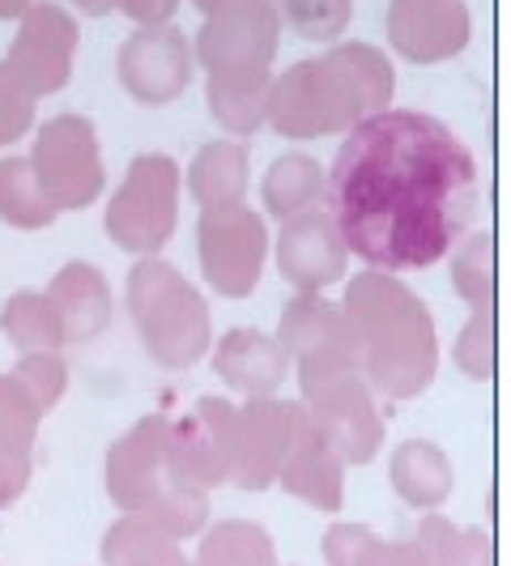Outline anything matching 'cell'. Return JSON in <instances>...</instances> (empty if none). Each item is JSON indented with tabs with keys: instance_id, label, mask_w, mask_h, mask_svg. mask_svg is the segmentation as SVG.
Listing matches in <instances>:
<instances>
[{
	"instance_id": "31",
	"label": "cell",
	"mask_w": 511,
	"mask_h": 566,
	"mask_svg": "<svg viewBox=\"0 0 511 566\" xmlns=\"http://www.w3.org/2000/svg\"><path fill=\"white\" fill-rule=\"evenodd\" d=\"M452 290L473 312L494 307V239L490 230H473L456 243L452 252Z\"/></svg>"
},
{
	"instance_id": "26",
	"label": "cell",
	"mask_w": 511,
	"mask_h": 566,
	"mask_svg": "<svg viewBox=\"0 0 511 566\" xmlns=\"http://www.w3.org/2000/svg\"><path fill=\"white\" fill-rule=\"evenodd\" d=\"M192 566H282L278 541L255 520H209L197 537Z\"/></svg>"
},
{
	"instance_id": "14",
	"label": "cell",
	"mask_w": 511,
	"mask_h": 566,
	"mask_svg": "<svg viewBox=\"0 0 511 566\" xmlns=\"http://www.w3.org/2000/svg\"><path fill=\"white\" fill-rule=\"evenodd\" d=\"M307 430V409L303 400L285 397H255L239 405V460L230 485L243 494L273 490L282 460Z\"/></svg>"
},
{
	"instance_id": "41",
	"label": "cell",
	"mask_w": 511,
	"mask_h": 566,
	"mask_svg": "<svg viewBox=\"0 0 511 566\" xmlns=\"http://www.w3.org/2000/svg\"><path fill=\"white\" fill-rule=\"evenodd\" d=\"M82 13H90V18H107L112 13V0H73Z\"/></svg>"
},
{
	"instance_id": "21",
	"label": "cell",
	"mask_w": 511,
	"mask_h": 566,
	"mask_svg": "<svg viewBox=\"0 0 511 566\" xmlns=\"http://www.w3.org/2000/svg\"><path fill=\"white\" fill-rule=\"evenodd\" d=\"M388 485L409 511H444L456 490V469L448 452L430 439H405L388 455Z\"/></svg>"
},
{
	"instance_id": "9",
	"label": "cell",
	"mask_w": 511,
	"mask_h": 566,
	"mask_svg": "<svg viewBox=\"0 0 511 566\" xmlns=\"http://www.w3.org/2000/svg\"><path fill=\"white\" fill-rule=\"evenodd\" d=\"M269 227L248 200L200 209L197 218V260L205 285L222 298H248L269 264Z\"/></svg>"
},
{
	"instance_id": "5",
	"label": "cell",
	"mask_w": 511,
	"mask_h": 566,
	"mask_svg": "<svg viewBox=\"0 0 511 566\" xmlns=\"http://www.w3.org/2000/svg\"><path fill=\"white\" fill-rule=\"evenodd\" d=\"M358 119H367V112L333 52L299 60L269 82L264 128H273L285 142H320L333 133H350Z\"/></svg>"
},
{
	"instance_id": "25",
	"label": "cell",
	"mask_w": 511,
	"mask_h": 566,
	"mask_svg": "<svg viewBox=\"0 0 511 566\" xmlns=\"http://www.w3.org/2000/svg\"><path fill=\"white\" fill-rule=\"evenodd\" d=\"M98 558L103 566H192L184 541H175L142 515H115V524L98 541Z\"/></svg>"
},
{
	"instance_id": "3",
	"label": "cell",
	"mask_w": 511,
	"mask_h": 566,
	"mask_svg": "<svg viewBox=\"0 0 511 566\" xmlns=\"http://www.w3.org/2000/svg\"><path fill=\"white\" fill-rule=\"evenodd\" d=\"M103 485L119 515H142L175 541H197L213 520L209 490L197 485L167 448V418L149 413L107 448Z\"/></svg>"
},
{
	"instance_id": "40",
	"label": "cell",
	"mask_w": 511,
	"mask_h": 566,
	"mask_svg": "<svg viewBox=\"0 0 511 566\" xmlns=\"http://www.w3.org/2000/svg\"><path fill=\"white\" fill-rule=\"evenodd\" d=\"M34 0H0V22H18Z\"/></svg>"
},
{
	"instance_id": "37",
	"label": "cell",
	"mask_w": 511,
	"mask_h": 566,
	"mask_svg": "<svg viewBox=\"0 0 511 566\" xmlns=\"http://www.w3.org/2000/svg\"><path fill=\"white\" fill-rule=\"evenodd\" d=\"M34 115H39V98H30L22 82L0 64V149L22 142L34 128Z\"/></svg>"
},
{
	"instance_id": "7",
	"label": "cell",
	"mask_w": 511,
	"mask_h": 566,
	"mask_svg": "<svg viewBox=\"0 0 511 566\" xmlns=\"http://www.w3.org/2000/svg\"><path fill=\"white\" fill-rule=\"evenodd\" d=\"M273 337L290 358L299 397H312L315 388L345 379V375H363L354 328L341 312V303H328L324 294H294L282 307Z\"/></svg>"
},
{
	"instance_id": "36",
	"label": "cell",
	"mask_w": 511,
	"mask_h": 566,
	"mask_svg": "<svg viewBox=\"0 0 511 566\" xmlns=\"http://www.w3.org/2000/svg\"><path fill=\"white\" fill-rule=\"evenodd\" d=\"M452 363L473 384H486L494 375V307L473 312V319L460 328V337L452 345Z\"/></svg>"
},
{
	"instance_id": "23",
	"label": "cell",
	"mask_w": 511,
	"mask_h": 566,
	"mask_svg": "<svg viewBox=\"0 0 511 566\" xmlns=\"http://www.w3.org/2000/svg\"><path fill=\"white\" fill-rule=\"evenodd\" d=\"M184 188L200 209L239 205L252 188V154L243 142H209L197 149L192 167L184 175Z\"/></svg>"
},
{
	"instance_id": "4",
	"label": "cell",
	"mask_w": 511,
	"mask_h": 566,
	"mask_svg": "<svg viewBox=\"0 0 511 566\" xmlns=\"http://www.w3.org/2000/svg\"><path fill=\"white\" fill-rule=\"evenodd\" d=\"M124 307L145 354L163 370H188L213 345L209 303L163 255H142L124 282Z\"/></svg>"
},
{
	"instance_id": "28",
	"label": "cell",
	"mask_w": 511,
	"mask_h": 566,
	"mask_svg": "<svg viewBox=\"0 0 511 566\" xmlns=\"http://www.w3.org/2000/svg\"><path fill=\"white\" fill-rule=\"evenodd\" d=\"M269 82L273 77H209L205 98L209 115L230 137H252L264 128V107H269Z\"/></svg>"
},
{
	"instance_id": "34",
	"label": "cell",
	"mask_w": 511,
	"mask_h": 566,
	"mask_svg": "<svg viewBox=\"0 0 511 566\" xmlns=\"http://www.w3.org/2000/svg\"><path fill=\"white\" fill-rule=\"evenodd\" d=\"M282 27L312 43H337L341 30L354 18V0H273Z\"/></svg>"
},
{
	"instance_id": "10",
	"label": "cell",
	"mask_w": 511,
	"mask_h": 566,
	"mask_svg": "<svg viewBox=\"0 0 511 566\" xmlns=\"http://www.w3.org/2000/svg\"><path fill=\"white\" fill-rule=\"evenodd\" d=\"M282 18L273 0H239L205 18L192 39V60L205 77H273Z\"/></svg>"
},
{
	"instance_id": "24",
	"label": "cell",
	"mask_w": 511,
	"mask_h": 566,
	"mask_svg": "<svg viewBox=\"0 0 511 566\" xmlns=\"http://www.w3.org/2000/svg\"><path fill=\"white\" fill-rule=\"evenodd\" d=\"M260 205H264V218H278V222L324 209V167L312 154H282L260 179Z\"/></svg>"
},
{
	"instance_id": "19",
	"label": "cell",
	"mask_w": 511,
	"mask_h": 566,
	"mask_svg": "<svg viewBox=\"0 0 511 566\" xmlns=\"http://www.w3.org/2000/svg\"><path fill=\"white\" fill-rule=\"evenodd\" d=\"M43 294L52 298L69 345L98 340L112 328V315H115L112 282H107V273H103L98 264H90V260H69L64 269H56V277L48 282Z\"/></svg>"
},
{
	"instance_id": "13",
	"label": "cell",
	"mask_w": 511,
	"mask_h": 566,
	"mask_svg": "<svg viewBox=\"0 0 511 566\" xmlns=\"http://www.w3.org/2000/svg\"><path fill=\"white\" fill-rule=\"evenodd\" d=\"M170 460L205 490H222L234 478L239 460V405L227 397L192 400L188 413L167 418Z\"/></svg>"
},
{
	"instance_id": "27",
	"label": "cell",
	"mask_w": 511,
	"mask_h": 566,
	"mask_svg": "<svg viewBox=\"0 0 511 566\" xmlns=\"http://www.w3.org/2000/svg\"><path fill=\"white\" fill-rule=\"evenodd\" d=\"M0 337L18 349V358L22 354H56L69 345L56 307L43 290H22L0 307Z\"/></svg>"
},
{
	"instance_id": "32",
	"label": "cell",
	"mask_w": 511,
	"mask_h": 566,
	"mask_svg": "<svg viewBox=\"0 0 511 566\" xmlns=\"http://www.w3.org/2000/svg\"><path fill=\"white\" fill-rule=\"evenodd\" d=\"M418 524L435 545V566H494L486 528H456L444 511H426Z\"/></svg>"
},
{
	"instance_id": "11",
	"label": "cell",
	"mask_w": 511,
	"mask_h": 566,
	"mask_svg": "<svg viewBox=\"0 0 511 566\" xmlns=\"http://www.w3.org/2000/svg\"><path fill=\"white\" fill-rule=\"evenodd\" d=\"M77 43H82L77 18L69 9H60L56 0H34L18 18V30H13L0 64L22 82L30 98H48L73 77Z\"/></svg>"
},
{
	"instance_id": "39",
	"label": "cell",
	"mask_w": 511,
	"mask_h": 566,
	"mask_svg": "<svg viewBox=\"0 0 511 566\" xmlns=\"http://www.w3.org/2000/svg\"><path fill=\"white\" fill-rule=\"evenodd\" d=\"M175 9H179V0H112V13L133 18L137 27H167Z\"/></svg>"
},
{
	"instance_id": "30",
	"label": "cell",
	"mask_w": 511,
	"mask_h": 566,
	"mask_svg": "<svg viewBox=\"0 0 511 566\" xmlns=\"http://www.w3.org/2000/svg\"><path fill=\"white\" fill-rule=\"evenodd\" d=\"M333 60L345 69V77L358 90V103L367 115H379L393 107V94H397V69L393 60L384 56L375 43H333L328 48Z\"/></svg>"
},
{
	"instance_id": "12",
	"label": "cell",
	"mask_w": 511,
	"mask_h": 566,
	"mask_svg": "<svg viewBox=\"0 0 511 566\" xmlns=\"http://www.w3.org/2000/svg\"><path fill=\"white\" fill-rule=\"evenodd\" d=\"M307 409L315 439L341 455L345 469H363L371 464L379 448H384V413H379V397L367 388L363 375H345L324 388H315L312 397H299Z\"/></svg>"
},
{
	"instance_id": "42",
	"label": "cell",
	"mask_w": 511,
	"mask_h": 566,
	"mask_svg": "<svg viewBox=\"0 0 511 566\" xmlns=\"http://www.w3.org/2000/svg\"><path fill=\"white\" fill-rule=\"evenodd\" d=\"M200 13L209 18V13H218V9H227V4H239V0H192Z\"/></svg>"
},
{
	"instance_id": "6",
	"label": "cell",
	"mask_w": 511,
	"mask_h": 566,
	"mask_svg": "<svg viewBox=\"0 0 511 566\" xmlns=\"http://www.w3.org/2000/svg\"><path fill=\"white\" fill-rule=\"evenodd\" d=\"M184 170L170 154H137L107 200V239L128 255H158L179 227Z\"/></svg>"
},
{
	"instance_id": "1",
	"label": "cell",
	"mask_w": 511,
	"mask_h": 566,
	"mask_svg": "<svg viewBox=\"0 0 511 566\" xmlns=\"http://www.w3.org/2000/svg\"><path fill=\"white\" fill-rule=\"evenodd\" d=\"M324 213L367 269L423 273L473 230V149L444 119L414 107L367 115L324 170Z\"/></svg>"
},
{
	"instance_id": "18",
	"label": "cell",
	"mask_w": 511,
	"mask_h": 566,
	"mask_svg": "<svg viewBox=\"0 0 511 566\" xmlns=\"http://www.w3.org/2000/svg\"><path fill=\"white\" fill-rule=\"evenodd\" d=\"M209 363L213 375L243 400L278 397V388H285L290 379V358L282 354L278 337L260 328H230L227 337L209 345Z\"/></svg>"
},
{
	"instance_id": "33",
	"label": "cell",
	"mask_w": 511,
	"mask_h": 566,
	"mask_svg": "<svg viewBox=\"0 0 511 566\" xmlns=\"http://www.w3.org/2000/svg\"><path fill=\"white\" fill-rule=\"evenodd\" d=\"M43 409L27 397V388L4 370L0 375V452L34 455Z\"/></svg>"
},
{
	"instance_id": "15",
	"label": "cell",
	"mask_w": 511,
	"mask_h": 566,
	"mask_svg": "<svg viewBox=\"0 0 511 566\" xmlns=\"http://www.w3.org/2000/svg\"><path fill=\"white\" fill-rule=\"evenodd\" d=\"M192 43L184 30L167 27H137V34L124 39V48L115 52V77L119 85L145 103V107H163L175 103L188 82H192Z\"/></svg>"
},
{
	"instance_id": "2",
	"label": "cell",
	"mask_w": 511,
	"mask_h": 566,
	"mask_svg": "<svg viewBox=\"0 0 511 566\" xmlns=\"http://www.w3.org/2000/svg\"><path fill=\"white\" fill-rule=\"evenodd\" d=\"M341 312L358 340L363 379L375 397L418 400L439 375L435 315L397 273L363 269L341 294Z\"/></svg>"
},
{
	"instance_id": "35",
	"label": "cell",
	"mask_w": 511,
	"mask_h": 566,
	"mask_svg": "<svg viewBox=\"0 0 511 566\" xmlns=\"http://www.w3.org/2000/svg\"><path fill=\"white\" fill-rule=\"evenodd\" d=\"M22 388H27V397L43 409V413H52L64 392H69V363H64V354H22L18 358V367L9 370Z\"/></svg>"
},
{
	"instance_id": "20",
	"label": "cell",
	"mask_w": 511,
	"mask_h": 566,
	"mask_svg": "<svg viewBox=\"0 0 511 566\" xmlns=\"http://www.w3.org/2000/svg\"><path fill=\"white\" fill-rule=\"evenodd\" d=\"M324 566H435V545L423 524H414L409 537H379L367 524L341 520L320 537Z\"/></svg>"
},
{
	"instance_id": "29",
	"label": "cell",
	"mask_w": 511,
	"mask_h": 566,
	"mask_svg": "<svg viewBox=\"0 0 511 566\" xmlns=\"http://www.w3.org/2000/svg\"><path fill=\"white\" fill-rule=\"evenodd\" d=\"M56 218V205L43 197L27 154L0 158V222L13 230H48Z\"/></svg>"
},
{
	"instance_id": "17",
	"label": "cell",
	"mask_w": 511,
	"mask_h": 566,
	"mask_svg": "<svg viewBox=\"0 0 511 566\" xmlns=\"http://www.w3.org/2000/svg\"><path fill=\"white\" fill-rule=\"evenodd\" d=\"M388 43L409 64H444L460 56L473 39V13L465 0H393Z\"/></svg>"
},
{
	"instance_id": "38",
	"label": "cell",
	"mask_w": 511,
	"mask_h": 566,
	"mask_svg": "<svg viewBox=\"0 0 511 566\" xmlns=\"http://www.w3.org/2000/svg\"><path fill=\"white\" fill-rule=\"evenodd\" d=\"M30 478H34V455L0 452V511L22 503V494L30 490Z\"/></svg>"
},
{
	"instance_id": "22",
	"label": "cell",
	"mask_w": 511,
	"mask_h": 566,
	"mask_svg": "<svg viewBox=\"0 0 511 566\" xmlns=\"http://www.w3.org/2000/svg\"><path fill=\"white\" fill-rule=\"evenodd\" d=\"M278 485L290 499L307 503L312 511H324V515H337L345 507V464H341V455H333L315 439L312 422H307L303 439L282 460Z\"/></svg>"
},
{
	"instance_id": "16",
	"label": "cell",
	"mask_w": 511,
	"mask_h": 566,
	"mask_svg": "<svg viewBox=\"0 0 511 566\" xmlns=\"http://www.w3.org/2000/svg\"><path fill=\"white\" fill-rule=\"evenodd\" d=\"M269 255L278 260V273L294 285V294H324L350 269V248L324 209L285 218L278 239L269 243Z\"/></svg>"
},
{
	"instance_id": "8",
	"label": "cell",
	"mask_w": 511,
	"mask_h": 566,
	"mask_svg": "<svg viewBox=\"0 0 511 566\" xmlns=\"http://www.w3.org/2000/svg\"><path fill=\"white\" fill-rule=\"evenodd\" d=\"M30 170L43 188V197L56 205V213H77L103 197L107 167L98 149V128L77 112L48 119L27 154Z\"/></svg>"
}]
</instances>
